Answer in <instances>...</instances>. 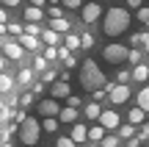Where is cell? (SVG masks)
Returning a JSON list of instances; mask_svg holds the SVG:
<instances>
[{
  "mask_svg": "<svg viewBox=\"0 0 149 147\" xmlns=\"http://www.w3.org/2000/svg\"><path fill=\"white\" fill-rule=\"evenodd\" d=\"M130 22H133V17H130L127 8H122V6H113V8H108L105 14H102V31H105V36H122L124 31L130 28Z\"/></svg>",
  "mask_w": 149,
  "mask_h": 147,
  "instance_id": "obj_1",
  "label": "cell"
},
{
  "mask_svg": "<svg viewBox=\"0 0 149 147\" xmlns=\"http://www.w3.org/2000/svg\"><path fill=\"white\" fill-rule=\"evenodd\" d=\"M80 86L86 89V92H97V89H105V72L97 67V61H91V58H86L83 64H80Z\"/></svg>",
  "mask_w": 149,
  "mask_h": 147,
  "instance_id": "obj_2",
  "label": "cell"
},
{
  "mask_svg": "<svg viewBox=\"0 0 149 147\" xmlns=\"http://www.w3.org/2000/svg\"><path fill=\"white\" fill-rule=\"evenodd\" d=\"M17 133H19V142L25 144V147H33V144L39 142V136H42V122H39L36 117H28V120L19 125Z\"/></svg>",
  "mask_w": 149,
  "mask_h": 147,
  "instance_id": "obj_3",
  "label": "cell"
},
{
  "mask_svg": "<svg viewBox=\"0 0 149 147\" xmlns=\"http://www.w3.org/2000/svg\"><path fill=\"white\" fill-rule=\"evenodd\" d=\"M127 53L130 50L124 47V44H119V42H111L105 50H102V56H105V61H111V64H122V61H127Z\"/></svg>",
  "mask_w": 149,
  "mask_h": 147,
  "instance_id": "obj_4",
  "label": "cell"
},
{
  "mask_svg": "<svg viewBox=\"0 0 149 147\" xmlns=\"http://www.w3.org/2000/svg\"><path fill=\"white\" fill-rule=\"evenodd\" d=\"M102 6L100 3H83V8H80V20L86 22V25H91V22H97V20H102Z\"/></svg>",
  "mask_w": 149,
  "mask_h": 147,
  "instance_id": "obj_5",
  "label": "cell"
},
{
  "mask_svg": "<svg viewBox=\"0 0 149 147\" xmlns=\"http://www.w3.org/2000/svg\"><path fill=\"white\" fill-rule=\"evenodd\" d=\"M0 44H3V58L19 61L22 56H25V50L19 47V42H17V39H8V36H6V39H3V42H0Z\"/></svg>",
  "mask_w": 149,
  "mask_h": 147,
  "instance_id": "obj_6",
  "label": "cell"
},
{
  "mask_svg": "<svg viewBox=\"0 0 149 147\" xmlns=\"http://www.w3.org/2000/svg\"><path fill=\"white\" fill-rule=\"evenodd\" d=\"M108 100H111L113 106H124L130 100V86H119V83H113L111 92H108Z\"/></svg>",
  "mask_w": 149,
  "mask_h": 147,
  "instance_id": "obj_7",
  "label": "cell"
},
{
  "mask_svg": "<svg viewBox=\"0 0 149 147\" xmlns=\"http://www.w3.org/2000/svg\"><path fill=\"white\" fill-rule=\"evenodd\" d=\"M39 114L44 117V120H58V114H61V106L55 103V100H42V103H39Z\"/></svg>",
  "mask_w": 149,
  "mask_h": 147,
  "instance_id": "obj_8",
  "label": "cell"
},
{
  "mask_svg": "<svg viewBox=\"0 0 149 147\" xmlns=\"http://www.w3.org/2000/svg\"><path fill=\"white\" fill-rule=\"evenodd\" d=\"M72 97V89H69V83H64V81H55L53 86H50V100H69Z\"/></svg>",
  "mask_w": 149,
  "mask_h": 147,
  "instance_id": "obj_9",
  "label": "cell"
},
{
  "mask_svg": "<svg viewBox=\"0 0 149 147\" xmlns=\"http://www.w3.org/2000/svg\"><path fill=\"white\" fill-rule=\"evenodd\" d=\"M100 125L105 128V133L108 131H116L119 128V114L113 108H102V114H100Z\"/></svg>",
  "mask_w": 149,
  "mask_h": 147,
  "instance_id": "obj_10",
  "label": "cell"
},
{
  "mask_svg": "<svg viewBox=\"0 0 149 147\" xmlns=\"http://www.w3.org/2000/svg\"><path fill=\"white\" fill-rule=\"evenodd\" d=\"M69 139H72L74 144L88 142V128H86V125H80V122H74V125H72V131H69Z\"/></svg>",
  "mask_w": 149,
  "mask_h": 147,
  "instance_id": "obj_11",
  "label": "cell"
},
{
  "mask_svg": "<svg viewBox=\"0 0 149 147\" xmlns=\"http://www.w3.org/2000/svg\"><path fill=\"white\" fill-rule=\"evenodd\" d=\"M130 81H138V83H146L149 81V67L146 64H138L130 70Z\"/></svg>",
  "mask_w": 149,
  "mask_h": 147,
  "instance_id": "obj_12",
  "label": "cell"
},
{
  "mask_svg": "<svg viewBox=\"0 0 149 147\" xmlns=\"http://www.w3.org/2000/svg\"><path fill=\"white\" fill-rule=\"evenodd\" d=\"M135 108H141L144 114H149V86L138 89V97H135Z\"/></svg>",
  "mask_w": 149,
  "mask_h": 147,
  "instance_id": "obj_13",
  "label": "cell"
},
{
  "mask_svg": "<svg viewBox=\"0 0 149 147\" xmlns=\"http://www.w3.org/2000/svg\"><path fill=\"white\" fill-rule=\"evenodd\" d=\"M25 20H28V25H39V22L44 20V11H42V8H33V6H28V8H25Z\"/></svg>",
  "mask_w": 149,
  "mask_h": 147,
  "instance_id": "obj_14",
  "label": "cell"
},
{
  "mask_svg": "<svg viewBox=\"0 0 149 147\" xmlns=\"http://www.w3.org/2000/svg\"><path fill=\"white\" fill-rule=\"evenodd\" d=\"M50 31L58 33V36H61V33L66 36V33H69V20H66V17H61V20H50Z\"/></svg>",
  "mask_w": 149,
  "mask_h": 147,
  "instance_id": "obj_15",
  "label": "cell"
},
{
  "mask_svg": "<svg viewBox=\"0 0 149 147\" xmlns=\"http://www.w3.org/2000/svg\"><path fill=\"white\" fill-rule=\"evenodd\" d=\"M17 42H19V47H22V50H39V42H42V39H36V36H28V33H22V36L17 39Z\"/></svg>",
  "mask_w": 149,
  "mask_h": 147,
  "instance_id": "obj_16",
  "label": "cell"
},
{
  "mask_svg": "<svg viewBox=\"0 0 149 147\" xmlns=\"http://www.w3.org/2000/svg\"><path fill=\"white\" fill-rule=\"evenodd\" d=\"M144 120H146V114H144L141 108H130V114H127V125L138 128V125H144Z\"/></svg>",
  "mask_w": 149,
  "mask_h": 147,
  "instance_id": "obj_17",
  "label": "cell"
},
{
  "mask_svg": "<svg viewBox=\"0 0 149 147\" xmlns=\"http://www.w3.org/2000/svg\"><path fill=\"white\" fill-rule=\"evenodd\" d=\"M58 122H61V125H74V122H77V111H74V108H61Z\"/></svg>",
  "mask_w": 149,
  "mask_h": 147,
  "instance_id": "obj_18",
  "label": "cell"
},
{
  "mask_svg": "<svg viewBox=\"0 0 149 147\" xmlns=\"http://www.w3.org/2000/svg\"><path fill=\"white\" fill-rule=\"evenodd\" d=\"M105 136H108V133H105V128H102L100 122H94V125L88 128V142H102Z\"/></svg>",
  "mask_w": 149,
  "mask_h": 147,
  "instance_id": "obj_19",
  "label": "cell"
},
{
  "mask_svg": "<svg viewBox=\"0 0 149 147\" xmlns=\"http://www.w3.org/2000/svg\"><path fill=\"white\" fill-rule=\"evenodd\" d=\"M83 114H86V120H91V122H100V114H102V108L97 103H88L83 108Z\"/></svg>",
  "mask_w": 149,
  "mask_h": 147,
  "instance_id": "obj_20",
  "label": "cell"
},
{
  "mask_svg": "<svg viewBox=\"0 0 149 147\" xmlns=\"http://www.w3.org/2000/svg\"><path fill=\"white\" fill-rule=\"evenodd\" d=\"M146 39H149V33H146V31L133 33V36H130V44H133V50H141V47L146 44Z\"/></svg>",
  "mask_w": 149,
  "mask_h": 147,
  "instance_id": "obj_21",
  "label": "cell"
},
{
  "mask_svg": "<svg viewBox=\"0 0 149 147\" xmlns=\"http://www.w3.org/2000/svg\"><path fill=\"white\" fill-rule=\"evenodd\" d=\"M11 86H14V78L3 72V75H0V97H3V94L8 97V94H11Z\"/></svg>",
  "mask_w": 149,
  "mask_h": 147,
  "instance_id": "obj_22",
  "label": "cell"
},
{
  "mask_svg": "<svg viewBox=\"0 0 149 147\" xmlns=\"http://www.w3.org/2000/svg\"><path fill=\"white\" fill-rule=\"evenodd\" d=\"M64 47L69 50V53H72V50H80V36H77V33H66V36H64Z\"/></svg>",
  "mask_w": 149,
  "mask_h": 147,
  "instance_id": "obj_23",
  "label": "cell"
},
{
  "mask_svg": "<svg viewBox=\"0 0 149 147\" xmlns=\"http://www.w3.org/2000/svg\"><path fill=\"white\" fill-rule=\"evenodd\" d=\"M135 131H138V128H133V125H119V142H122V139H124V142H130V139H133L135 136Z\"/></svg>",
  "mask_w": 149,
  "mask_h": 147,
  "instance_id": "obj_24",
  "label": "cell"
},
{
  "mask_svg": "<svg viewBox=\"0 0 149 147\" xmlns=\"http://www.w3.org/2000/svg\"><path fill=\"white\" fill-rule=\"evenodd\" d=\"M39 39H44L47 47H58V42H61V36H58V33H53V31H42V36H39Z\"/></svg>",
  "mask_w": 149,
  "mask_h": 147,
  "instance_id": "obj_25",
  "label": "cell"
},
{
  "mask_svg": "<svg viewBox=\"0 0 149 147\" xmlns=\"http://www.w3.org/2000/svg\"><path fill=\"white\" fill-rule=\"evenodd\" d=\"M61 122L58 120H42V133H58Z\"/></svg>",
  "mask_w": 149,
  "mask_h": 147,
  "instance_id": "obj_26",
  "label": "cell"
},
{
  "mask_svg": "<svg viewBox=\"0 0 149 147\" xmlns=\"http://www.w3.org/2000/svg\"><path fill=\"white\" fill-rule=\"evenodd\" d=\"M17 81H19V83H22V86H28V83H31V81H33V72H31V70H28V67H22V70H19V75H17Z\"/></svg>",
  "mask_w": 149,
  "mask_h": 147,
  "instance_id": "obj_27",
  "label": "cell"
},
{
  "mask_svg": "<svg viewBox=\"0 0 149 147\" xmlns=\"http://www.w3.org/2000/svg\"><path fill=\"white\" fill-rule=\"evenodd\" d=\"M6 31H8V36H17V39L22 36V25H19V22H8V25H6Z\"/></svg>",
  "mask_w": 149,
  "mask_h": 147,
  "instance_id": "obj_28",
  "label": "cell"
},
{
  "mask_svg": "<svg viewBox=\"0 0 149 147\" xmlns=\"http://www.w3.org/2000/svg\"><path fill=\"white\" fill-rule=\"evenodd\" d=\"M97 44V39L91 36V33H83V36H80V47H86V50H91Z\"/></svg>",
  "mask_w": 149,
  "mask_h": 147,
  "instance_id": "obj_29",
  "label": "cell"
},
{
  "mask_svg": "<svg viewBox=\"0 0 149 147\" xmlns=\"http://www.w3.org/2000/svg\"><path fill=\"white\" fill-rule=\"evenodd\" d=\"M116 83H119V86H127V83H130V70H119L116 72Z\"/></svg>",
  "mask_w": 149,
  "mask_h": 147,
  "instance_id": "obj_30",
  "label": "cell"
},
{
  "mask_svg": "<svg viewBox=\"0 0 149 147\" xmlns=\"http://www.w3.org/2000/svg\"><path fill=\"white\" fill-rule=\"evenodd\" d=\"M55 78H58V72H55V70H50V67L42 72V83H55Z\"/></svg>",
  "mask_w": 149,
  "mask_h": 147,
  "instance_id": "obj_31",
  "label": "cell"
},
{
  "mask_svg": "<svg viewBox=\"0 0 149 147\" xmlns=\"http://www.w3.org/2000/svg\"><path fill=\"white\" fill-rule=\"evenodd\" d=\"M135 20H138V22H144V25H149V6H141V8H138V14H135Z\"/></svg>",
  "mask_w": 149,
  "mask_h": 147,
  "instance_id": "obj_32",
  "label": "cell"
},
{
  "mask_svg": "<svg viewBox=\"0 0 149 147\" xmlns=\"http://www.w3.org/2000/svg\"><path fill=\"white\" fill-rule=\"evenodd\" d=\"M127 61H130V64H133V67L144 64V61H141V50H130V53H127Z\"/></svg>",
  "mask_w": 149,
  "mask_h": 147,
  "instance_id": "obj_33",
  "label": "cell"
},
{
  "mask_svg": "<svg viewBox=\"0 0 149 147\" xmlns=\"http://www.w3.org/2000/svg\"><path fill=\"white\" fill-rule=\"evenodd\" d=\"M100 144H102V147H119V136H113V133H108V136L102 139Z\"/></svg>",
  "mask_w": 149,
  "mask_h": 147,
  "instance_id": "obj_34",
  "label": "cell"
},
{
  "mask_svg": "<svg viewBox=\"0 0 149 147\" xmlns=\"http://www.w3.org/2000/svg\"><path fill=\"white\" fill-rule=\"evenodd\" d=\"M33 70H36V72H44V70H47V61H44V56H36V58H33Z\"/></svg>",
  "mask_w": 149,
  "mask_h": 147,
  "instance_id": "obj_35",
  "label": "cell"
},
{
  "mask_svg": "<svg viewBox=\"0 0 149 147\" xmlns=\"http://www.w3.org/2000/svg\"><path fill=\"white\" fill-rule=\"evenodd\" d=\"M66 108H74V111H80V108H83V100H80V97H74V94H72V97L66 100Z\"/></svg>",
  "mask_w": 149,
  "mask_h": 147,
  "instance_id": "obj_36",
  "label": "cell"
},
{
  "mask_svg": "<svg viewBox=\"0 0 149 147\" xmlns=\"http://www.w3.org/2000/svg\"><path fill=\"white\" fill-rule=\"evenodd\" d=\"M33 100H36V97H33V92H25L19 97V106H22V108H28V106H33Z\"/></svg>",
  "mask_w": 149,
  "mask_h": 147,
  "instance_id": "obj_37",
  "label": "cell"
},
{
  "mask_svg": "<svg viewBox=\"0 0 149 147\" xmlns=\"http://www.w3.org/2000/svg\"><path fill=\"white\" fill-rule=\"evenodd\" d=\"M50 20H61V17H64V11H61V6H50Z\"/></svg>",
  "mask_w": 149,
  "mask_h": 147,
  "instance_id": "obj_38",
  "label": "cell"
},
{
  "mask_svg": "<svg viewBox=\"0 0 149 147\" xmlns=\"http://www.w3.org/2000/svg\"><path fill=\"white\" fill-rule=\"evenodd\" d=\"M55 147H77V144H74L69 136H58V142H55Z\"/></svg>",
  "mask_w": 149,
  "mask_h": 147,
  "instance_id": "obj_39",
  "label": "cell"
},
{
  "mask_svg": "<svg viewBox=\"0 0 149 147\" xmlns=\"http://www.w3.org/2000/svg\"><path fill=\"white\" fill-rule=\"evenodd\" d=\"M58 58V47H47L44 50V61H55Z\"/></svg>",
  "mask_w": 149,
  "mask_h": 147,
  "instance_id": "obj_40",
  "label": "cell"
},
{
  "mask_svg": "<svg viewBox=\"0 0 149 147\" xmlns=\"http://www.w3.org/2000/svg\"><path fill=\"white\" fill-rule=\"evenodd\" d=\"M64 8H69V11H77V8H83V3H80V0H64Z\"/></svg>",
  "mask_w": 149,
  "mask_h": 147,
  "instance_id": "obj_41",
  "label": "cell"
},
{
  "mask_svg": "<svg viewBox=\"0 0 149 147\" xmlns=\"http://www.w3.org/2000/svg\"><path fill=\"white\" fill-rule=\"evenodd\" d=\"M91 94H94V103H97V106H100V100H105V97H108L105 89H97V92H91Z\"/></svg>",
  "mask_w": 149,
  "mask_h": 147,
  "instance_id": "obj_42",
  "label": "cell"
},
{
  "mask_svg": "<svg viewBox=\"0 0 149 147\" xmlns=\"http://www.w3.org/2000/svg\"><path fill=\"white\" fill-rule=\"evenodd\" d=\"M144 142H146L144 136H133V139H130V142H127V147H141Z\"/></svg>",
  "mask_w": 149,
  "mask_h": 147,
  "instance_id": "obj_43",
  "label": "cell"
},
{
  "mask_svg": "<svg viewBox=\"0 0 149 147\" xmlns=\"http://www.w3.org/2000/svg\"><path fill=\"white\" fill-rule=\"evenodd\" d=\"M124 8H127V11H138V8H141V0H127Z\"/></svg>",
  "mask_w": 149,
  "mask_h": 147,
  "instance_id": "obj_44",
  "label": "cell"
},
{
  "mask_svg": "<svg viewBox=\"0 0 149 147\" xmlns=\"http://www.w3.org/2000/svg\"><path fill=\"white\" fill-rule=\"evenodd\" d=\"M0 25H8V14H6L3 6H0Z\"/></svg>",
  "mask_w": 149,
  "mask_h": 147,
  "instance_id": "obj_45",
  "label": "cell"
},
{
  "mask_svg": "<svg viewBox=\"0 0 149 147\" xmlns=\"http://www.w3.org/2000/svg\"><path fill=\"white\" fill-rule=\"evenodd\" d=\"M64 64H66V70H74V64H77V58H74V56H69V58H66Z\"/></svg>",
  "mask_w": 149,
  "mask_h": 147,
  "instance_id": "obj_46",
  "label": "cell"
},
{
  "mask_svg": "<svg viewBox=\"0 0 149 147\" xmlns=\"http://www.w3.org/2000/svg\"><path fill=\"white\" fill-rule=\"evenodd\" d=\"M141 136L149 139V122H144V125H141Z\"/></svg>",
  "mask_w": 149,
  "mask_h": 147,
  "instance_id": "obj_47",
  "label": "cell"
},
{
  "mask_svg": "<svg viewBox=\"0 0 149 147\" xmlns=\"http://www.w3.org/2000/svg\"><path fill=\"white\" fill-rule=\"evenodd\" d=\"M42 89H44V83H33V97H36V94H42Z\"/></svg>",
  "mask_w": 149,
  "mask_h": 147,
  "instance_id": "obj_48",
  "label": "cell"
},
{
  "mask_svg": "<svg viewBox=\"0 0 149 147\" xmlns=\"http://www.w3.org/2000/svg\"><path fill=\"white\" fill-rule=\"evenodd\" d=\"M6 111V97H0V114Z\"/></svg>",
  "mask_w": 149,
  "mask_h": 147,
  "instance_id": "obj_49",
  "label": "cell"
},
{
  "mask_svg": "<svg viewBox=\"0 0 149 147\" xmlns=\"http://www.w3.org/2000/svg\"><path fill=\"white\" fill-rule=\"evenodd\" d=\"M6 39V25H0V42Z\"/></svg>",
  "mask_w": 149,
  "mask_h": 147,
  "instance_id": "obj_50",
  "label": "cell"
},
{
  "mask_svg": "<svg viewBox=\"0 0 149 147\" xmlns=\"http://www.w3.org/2000/svg\"><path fill=\"white\" fill-rule=\"evenodd\" d=\"M3 67H6V58L0 56V75H3Z\"/></svg>",
  "mask_w": 149,
  "mask_h": 147,
  "instance_id": "obj_51",
  "label": "cell"
},
{
  "mask_svg": "<svg viewBox=\"0 0 149 147\" xmlns=\"http://www.w3.org/2000/svg\"><path fill=\"white\" fill-rule=\"evenodd\" d=\"M144 50H146V53H149V39H146V44H144Z\"/></svg>",
  "mask_w": 149,
  "mask_h": 147,
  "instance_id": "obj_52",
  "label": "cell"
}]
</instances>
